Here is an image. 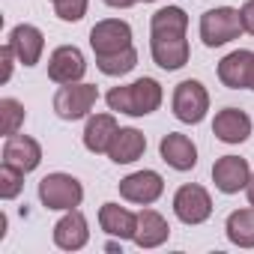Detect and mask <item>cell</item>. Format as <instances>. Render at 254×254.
<instances>
[{"mask_svg": "<svg viewBox=\"0 0 254 254\" xmlns=\"http://www.w3.org/2000/svg\"><path fill=\"white\" fill-rule=\"evenodd\" d=\"M186 27H189V15L180 6H165L150 21V51H153V60L162 69H168V72L183 69L189 63Z\"/></svg>", "mask_w": 254, "mask_h": 254, "instance_id": "cell-1", "label": "cell"}, {"mask_svg": "<svg viewBox=\"0 0 254 254\" xmlns=\"http://www.w3.org/2000/svg\"><path fill=\"white\" fill-rule=\"evenodd\" d=\"M105 99H108L111 111L129 114V117H147L162 105V84L153 78H138L135 84L114 87Z\"/></svg>", "mask_w": 254, "mask_h": 254, "instance_id": "cell-2", "label": "cell"}, {"mask_svg": "<svg viewBox=\"0 0 254 254\" xmlns=\"http://www.w3.org/2000/svg\"><path fill=\"white\" fill-rule=\"evenodd\" d=\"M239 33H242L239 9L218 6V9L203 12V18H200V39L206 48H221V45L239 39Z\"/></svg>", "mask_w": 254, "mask_h": 254, "instance_id": "cell-3", "label": "cell"}, {"mask_svg": "<svg viewBox=\"0 0 254 254\" xmlns=\"http://www.w3.org/2000/svg\"><path fill=\"white\" fill-rule=\"evenodd\" d=\"M84 197V189L69 174H48L39 183V200L48 209H75Z\"/></svg>", "mask_w": 254, "mask_h": 254, "instance_id": "cell-4", "label": "cell"}, {"mask_svg": "<svg viewBox=\"0 0 254 254\" xmlns=\"http://www.w3.org/2000/svg\"><path fill=\"white\" fill-rule=\"evenodd\" d=\"M96 99H99L96 84H78V81L63 84L57 90V96H54V111L63 120H81V117H87L93 111Z\"/></svg>", "mask_w": 254, "mask_h": 254, "instance_id": "cell-5", "label": "cell"}, {"mask_svg": "<svg viewBox=\"0 0 254 254\" xmlns=\"http://www.w3.org/2000/svg\"><path fill=\"white\" fill-rule=\"evenodd\" d=\"M209 111V93L200 81H180L174 90V114L183 123H200Z\"/></svg>", "mask_w": 254, "mask_h": 254, "instance_id": "cell-6", "label": "cell"}, {"mask_svg": "<svg viewBox=\"0 0 254 254\" xmlns=\"http://www.w3.org/2000/svg\"><path fill=\"white\" fill-rule=\"evenodd\" d=\"M90 45L96 57H111L126 48H132V27L120 18H105L90 30Z\"/></svg>", "mask_w": 254, "mask_h": 254, "instance_id": "cell-7", "label": "cell"}, {"mask_svg": "<svg viewBox=\"0 0 254 254\" xmlns=\"http://www.w3.org/2000/svg\"><path fill=\"white\" fill-rule=\"evenodd\" d=\"M174 212L183 224H203L212 215V197L203 186H180V191L174 194Z\"/></svg>", "mask_w": 254, "mask_h": 254, "instance_id": "cell-8", "label": "cell"}, {"mask_svg": "<svg viewBox=\"0 0 254 254\" xmlns=\"http://www.w3.org/2000/svg\"><path fill=\"white\" fill-rule=\"evenodd\" d=\"M165 191V180L156 174V171H138V174H129L126 180H120V194L132 203H156Z\"/></svg>", "mask_w": 254, "mask_h": 254, "instance_id": "cell-9", "label": "cell"}, {"mask_svg": "<svg viewBox=\"0 0 254 254\" xmlns=\"http://www.w3.org/2000/svg\"><path fill=\"white\" fill-rule=\"evenodd\" d=\"M248 180H251V168H248V162L239 159V156H221V159L212 165V183H215V189L224 191V194L242 191V189L248 186Z\"/></svg>", "mask_w": 254, "mask_h": 254, "instance_id": "cell-10", "label": "cell"}, {"mask_svg": "<svg viewBox=\"0 0 254 254\" xmlns=\"http://www.w3.org/2000/svg\"><path fill=\"white\" fill-rule=\"evenodd\" d=\"M84 72H87V63L75 45H60L48 60V78L57 84H75L84 78Z\"/></svg>", "mask_w": 254, "mask_h": 254, "instance_id": "cell-11", "label": "cell"}, {"mask_svg": "<svg viewBox=\"0 0 254 254\" xmlns=\"http://www.w3.org/2000/svg\"><path fill=\"white\" fill-rule=\"evenodd\" d=\"M39 162H42V147L33 138H27V135H9L6 138V144H3V165H12V168L30 174V171L39 168Z\"/></svg>", "mask_w": 254, "mask_h": 254, "instance_id": "cell-12", "label": "cell"}, {"mask_svg": "<svg viewBox=\"0 0 254 254\" xmlns=\"http://www.w3.org/2000/svg\"><path fill=\"white\" fill-rule=\"evenodd\" d=\"M212 135L224 144H242L251 135V117L239 108H224L212 120Z\"/></svg>", "mask_w": 254, "mask_h": 254, "instance_id": "cell-13", "label": "cell"}, {"mask_svg": "<svg viewBox=\"0 0 254 254\" xmlns=\"http://www.w3.org/2000/svg\"><path fill=\"white\" fill-rule=\"evenodd\" d=\"M251 69H254V54L239 48V51H230L218 63V78L230 90H245L251 84Z\"/></svg>", "mask_w": 254, "mask_h": 254, "instance_id": "cell-14", "label": "cell"}, {"mask_svg": "<svg viewBox=\"0 0 254 254\" xmlns=\"http://www.w3.org/2000/svg\"><path fill=\"white\" fill-rule=\"evenodd\" d=\"M159 153H162V162H168L174 171H191L197 165V150H194L191 138H186L180 132L165 135L159 144Z\"/></svg>", "mask_w": 254, "mask_h": 254, "instance_id": "cell-15", "label": "cell"}, {"mask_svg": "<svg viewBox=\"0 0 254 254\" xmlns=\"http://www.w3.org/2000/svg\"><path fill=\"white\" fill-rule=\"evenodd\" d=\"M9 45H12L18 63L36 66L39 57H42V48H45V36H42V30L33 27V24H18V27L12 30V36H9Z\"/></svg>", "mask_w": 254, "mask_h": 254, "instance_id": "cell-16", "label": "cell"}, {"mask_svg": "<svg viewBox=\"0 0 254 254\" xmlns=\"http://www.w3.org/2000/svg\"><path fill=\"white\" fill-rule=\"evenodd\" d=\"M90 239V230H87V218L78 212V209H69L57 224H54V242L63 248V251H78L84 248Z\"/></svg>", "mask_w": 254, "mask_h": 254, "instance_id": "cell-17", "label": "cell"}, {"mask_svg": "<svg viewBox=\"0 0 254 254\" xmlns=\"http://www.w3.org/2000/svg\"><path fill=\"white\" fill-rule=\"evenodd\" d=\"M99 224L108 236H120V239H135V227H138V215L129 212L120 203H105L99 209Z\"/></svg>", "mask_w": 254, "mask_h": 254, "instance_id": "cell-18", "label": "cell"}, {"mask_svg": "<svg viewBox=\"0 0 254 254\" xmlns=\"http://www.w3.org/2000/svg\"><path fill=\"white\" fill-rule=\"evenodd\" d=\"M144 150H147V138L138 129H120L108 147V156L117 165H132L144 156Z\"/></svg>", "mask_w": 254, "mask_h": 254, "instance_id": "cell-19", "label": "cell"}, {"mask_svg": "<svg viewBox=\"0 0 254 254\" xmlns=\"http://www.w3.org/2000/svg\"><path fill=\"white\" fill-rule=\"evenodd\" d=\"M171 227L156 209H141L138 212V227H135V245L138 248H159L168 239Z\"/></svg>", "mask_w": 254, "mask_h": 254, "instance_id": "cell-20", "label": "cell"}, {"mask_svg": "<svg viewBox=\"0 0 254 254\" xmlns=\"http://www.w3.org/2000/svg\"><path fill=\"white\" fill-rule=\"evenodd\" d=\"M117 120L111 114H96L87 120V129H84V147L90 153H108L114 135H117Z\"/></svg>", "mask_w": 254, "mask_h": 254, "instance_id": "cell-21", "label": "cell"}, {"mask_svg": "<svg viewBox=\"0 0 254 254\" xmlns=\"http://www.w3.org/2000/svg\"><path fill=\"white\" fill-rule=\"evenodd\" d=\"M227 239L239 248H254V206L227 215Z\"/></svg>", "mask_w": 254, "mask_h": 254, "instance_id": "cell-22", "label": "cell"}, {"mask_svg": "<svg viewBox=\"0 0 254 254\" xmlns=\"http://www.w3.org/2000/svg\"><path fill=\"white\" fill-rule=\"evenodd\" d=\"M96 66L105 72V75H126L138 66V51L135 48H126L120 54H111V57H96Z\"/></svg>", "mask_w": 254, "mask_h": 254, "instance_id": "cell-23", "label": "cell"}, {"mask_svg": "<svg viewBox=\"0 0 254 254\" xmlns=\"http://www.w3.org/2000/svg\"><path fill=\"white\" fill-rule=\"evenodd\" d=\"M24 123V105L15 99H0V132L6 138L18 135V126Z\"/></svg>", "mask_w": 254, "mask_h": 254, "instance_id": "cell-24", "label": "cell"}, {"mask_svg": "<svg viewBox=\"0 0 254 254\" xmlns=\"http://www.w3.org/2000/svg\"><path fill=\"white\" fill-rule=\"evenodd\" d=\"M21 189H24V171H18V168H12V165H3V168H0V197H3V200H12V197L21 194Z\"/></svg>", "mask_w": 254, "mask_h": 254, "instance_id": "cell-25", "label": "cell"}, {"mask_svg": "<svg viewBox=\"0 0 254 254\" xmlns=\"http://www.w3.org/2000/svg\"><path fill=\"white\" fill-rule=\"evenodd\" d=\"M51 6L57 12V18L63 21H81L87 12V0H51Z\"/></svg>", "mask_w": 254, "mask_h": 254, "instance_id": "cell-26", "label": "cell"}, {"mask_svg": "<svg viewBox=\"0 0 254 254\" xmlns=\"http://www.w3.org/2000/svg\"><path fill=\"white\" fill-rule=\"evenodd\" d=\"M239 18H242V30L254 36V0H248V3L239 9Z\"/></svg>", "mask_w": 254, "mask_h": 254, "instance_id": "cell-27", "label": "cell"}, {"mask_svg": "<svg viewBox=\"0 0 254 254\" xmlns=\"http://www.w3.org/2000/svg\"><path fill=\"white\" fill-rule=\"evenodd\" d=\"M12 57H15L12 45H3V51H0V60H3V75H0V81H3V84L12 78Z\"/></svg>", "mask_w": 254, "mask_h": 254, "instance_id": "cell-28", "label": "cell"}, {"mask_svg": "<svg viewBox=\"0 0 254 254\" xmlns=\"http://www.w3.org/2000/svg\"><path fill=\"white\" fill-rule=\"evenodd\" d=\"M108 6H114V9H129V6H135L138 0H105Z\"/></svg>", "mask_w": 254, "mask_h": 254, "instance_id": "cell-29", "label": "cell"}, {"mask_svg": "<svg viewBox=\"0 0 254 254\" xmlns=\"http://www.w3.org/2000/svg\"><path fill=\"white\" fill-rule=\"evenodd\" d=\"M245 191H248V203L254 206V174H251V180H248V186H245Z\"/></svg>", "mask_w": 254, "mask_h": 254, "instance_id": "cell-30", "label": "cell"}, {"mask_svg": "<svg viewBox=\"0 0 254 254\" xmlns=\"http://www.w3.org/2000/svg\"><path fill=\"white\" fill-rule=\"evenodd\" d=\"M248 90H254V69H251V84H248Z\"/></svg>", "mask_w": 254, "mask_h": 254, "instance_id": "cell-31", "label": "cell"}, {"mask_svg": "<svg viewBox=\"0 0 254 254\" xmlns=\"http://www.w3.org/2000/svg\"><path fill=\"white\" fill-rule=\"evenodd\" d=\"M144 3H153V0H144Z\"/></svg>", "mask_w": 254, "mask_h": 254, "instance_id": "cell-32", "label": "cell"}]
</instances>
